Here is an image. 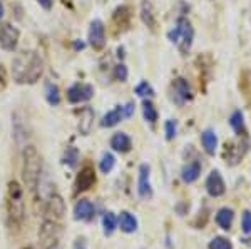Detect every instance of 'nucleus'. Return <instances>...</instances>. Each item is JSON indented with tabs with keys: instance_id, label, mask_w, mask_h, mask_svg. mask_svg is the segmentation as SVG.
I'll use <instances>...</instances> for the list:
<instances>
[{
	"instance_id": "1",
	"label": "nucleus",
	"mask_w": 251,
	"mask_h": 249,
	"mask_svg": "<svg viewBox=\"0 0 251 249\" xmlns=\"http://www.w3.org/2000/svg\"><path fill=\"white\" fill-rule=\"evenodd\" d=\"M14 74L17 82L36 84L44 74V60L37 52L22 54L14 60Z\"/></svg>"
},
{
	"instance_id": "2",
	"label": "nucleus",
	"mask_w": 251,
	"mask_h": 249,
	"mask_svg": "<svg viewBox=\"0 0 251 249\" xmlns=\"http://www.w3.org/2000/svg\"><path fill=\"white\" fill-rule=\"evenodd\" d=\"M24 166H22V177H24V183L27 186V189H36L37 184L40 179V172H42V159L37 152V149L34 146H27L24 149Z\"/></svg>"
},
{
	"instance_id": "3",
	"label": "nucleus",
	"mask_w": 251,
	"mask_h": 249,
	"mask_svg": "<svg viewBox=\"0 0 251 249\" xmlns=\"http://www.w3.org/2000/svg\"><path fill=\"white\" fill-rule=\"evenodd\" d=\"M167 37H169L171 42L179 45L181 54H188L189 49H191V45H193V37H195V30H193L191 22L184 17L178 18L176 27L167 33Z\"/></svg>"
},
{
	"instance_id": "4",
	"label": "nucleus",
	"mask_w": 251,
	"mask_h": 249,
	"mask_svg": "<svg viewBox=\"0 0 251 249\" xmlns=\"http://www.w3.org/2000/svg\"><path fill=\"white\" fill-rule=\"evenodd\" d=\"M60 229L59 224H55L54 221H45L44 224L40 226V231H39V239H40V244L44 249H51L54 248L57 244L60 237Z\"/></svg>"
},
{
	"instance_id": "5",
	"label": "nucleus",
	"mask_w": 251,
	"mask_h": 249,
	"mask_svg": "<svg viewBox=\"0 0 251 249\" xmlns=\"http://www.w3.org/2000/svg\"><path fill=\"white\" fill-rule=\"evenodd\" d=\"M18 37H20V33L15 27H12L10 24H0V47L3 50L12 52L17 47Z\"/></svg>"
},
{
	"instance_id": "6",
	"label": "nucleus",
	"mask_w": 251,
	"mask_h": 249,
	"mask_svg": "<svg viewBox=\"0 0 251 249\" xmlns=\"http://www.w3.org/2000/svg\"><path fill=\"white\" fill-rule=\"evenodd\" d=\"M94 96V87L89 84H74L67 90V99L71 104H81L87 102L89 99H92Z\"/></svg>"
},
{
	"instance_id": "7",
	"label": "nucleus",
	"mask_w": 251,
	"mask_h": 249,
	"mask_svg": "<svg viewBox=\"0 0 251 249\" xmlns=\"http://www.w3.org/2000/svg\"><path fill=\"white\" fill-rule=\"evenodd\" d=\"M89 44L92 45L96 50H101L106 45V27L102 20H92L89 29Z\"/></svg>"
},
{
	"instance_id": "8",
	"label": "nucleus",
	"mask_w": 251,
	"mask_h": 249,
	"mask_svg": "<svg viewBox=\"0 0 251 249\" xmlns=\"http://www.w3.org/2000/svg\"><path fill=\"white\" fill-rule=\"evenodd\" d=\"M206 191L209 192V196L213 198H219V196L224 194L226 191V184H224L221 174L218 171H211L206 179Z\"/></svg>"
},
{
	"instance_id": "9",
	"label": "nucleus",
	"mask_w": 251,
	"mask_h": 249,
	"mask_svg": "<svg viewBox=\"0 0 251 249\" xmlns=\"http://www.w3.org/2000/svg\"><path fill=\"white\" fill-rule=\"evenodd\" d=\"M149 166L147 164H141L139 167V183H138V192L143 199H151L153 198V189H151V183H149Z\"/></svg>"
},
{
	"instance_id": "10",
	"label": "nucleus",
	"mask_w": 251,
	"mask_h": 249,
	"mask_svg": "<svg viewBox=\"0 0 251 249\" xmlns=\"http://www.w3.org/2000/svg\"><path fill=\"white\" fill-rule=\"evenodd\" d=\"M96 183V172H94V167L90 166H86L84 169H81V172L77 174V179H75V191H87L94 186Z\"/></svg>"
},
{
	"instance_id": "11",
	"label": "nucleus",
	"mask_w": 251,
	"mask_h": 249,
	"mask_svg": "<svg viewBox=\"0 0 251 249\" xmlns=\"http://www.w3.org/2000/svg\"><path fill=\"white\" fill-rule=\"evenodd\" d=\"M173 94H174V100H176L178 104H184L186 100H189L193 97L188 81H184L182 77H178L176 81L173 82Z\"/></svg>"
},
{
	"instance_id": "12",
	"label": "nucleus",
	"mask_w": 251,
	"mask_h": 249,
	"mask_svg": "<svg viewBox=\"0 0 251 249\" xmlns=\"http://www.w3.org/2000/svg\"><path fill=\"white\" fill-rule=\"evenodd\" d=\"M111 147L116 152H129L132 147V141L126 132H116L111 139Z\"/></svg>"
},
{
	"instance_id": "13",
	"label": "nucleus",
	"mask_w": 251,
	"mask_h": 249,
	"mask_svg": "<svg viewBox=\"0 0 251 249\" xmlns=\"http://www.w3.org/2000/svg\"><path fill=\"white\" fill-rule=\"evenodd\" d=\"M94 214V206L87 199H81L77 201V204L74 207V217L77 221H89Z\"/></svg>"
},
{
	"instance_id": "14",
	"label": "nucleus",
	"mask_w": 251,
	"mask_h": 249,
	"mask_svg": "<svg viewBox=\"0 0 251 249\" xmlns=\"http://www.w3.org/2000/svg\"><path fill=\"white\" fill-rule=\"evenodd\" d=\"M94 124V111L90 107H84L79 116V132L82 135H89Z\"/></svg>"
},
{
	"instance_id": "15",
	"label": "nucleus",
	"mask_w": 251,
	"mask_h": 249,
	"mask_svg": "<svg viewBox=\"0 0 251 249\" xmlns=\"http://www.w3.org/2000/svg\"><path fill=\"white\" fill-rule=\"evenodd\" d=\"M7 211H9V216L12 217L15 222H22L24 219V202H22V198H9V202H7Z\"/></svg>"
},
{
	"instance_id": "16",
	"label": "nucleus",
	"mask_w": 251,
	"mask_h": 249,
	"mask_svg": "<svg viewBox=\"0 0 251 249\" xmlns=\"http://www.w3.org/2000/svg\"><path fill=\"white\" fill-rule=\"evenodd\" d=\"M64 213H66V202H64V199L59 194H52L47 204V214L54 216L55 219H60L64 216Z\"/></svg>"
},
{
	"instance_id": "17",
	"label": "nucleus",
	"mask_w": 251,
	"mask_h": 249,
	"mask_svg": "<svg viewBox=\"0 0 251 249\" xmlns=\"http://www.w3.org/2000/svg\"><path fill=\"white\" fill-rule=\"evenodd\" d=\"M141 20L151 30L156 29V14L153 9V3L147 2V0H143V3H141Z\"/></svg>"
},
{
	"instance_id": "18",
	"label": "nucleus",
	"mask_w": 251,
	"mask_h": 249,
	"mask_svg": "<svg viewBox=\"0 0 251 249\" xmlns=\"http://www.w3.org/2000/svg\"><path fill=\"white\" fill-rule=\"evenodd\" d=\"M199 174H201V164L197 161L186 164L184 167H182V171H181L182 181H184V183H188V184L195 183L197 177H199Z\"/></svg>"
},
{
	"instance_id": "19",
	"label": "nucleus",
	"mask_w": 251,
	"mask_h": 249,
	"mask_svg": "<svg viewBox=\"0 0 251 249\" xmlns=\"http://www.w3.org/2000/svg\"><path fill=\"white\" fill-rule=\"evenodd\" d=\"M201 142H203V147L206 150V154L209 156H215L216 147H218V137H216L215 131L213 129H206L201 134Z\"/></svg>"
},
{
	"instance_id": "20",
	"label": "nucleus",
	"mask_w": 251,
	"mask_h": 249,
	"mask_svg": "<svg viewBox=\"0 0 251 249\" xmlns=\"http://www.w3.org/2000/svg\"><path fill=\"white\" fill-rule=\"evenodd\" d=\"M233 219H234V213L231 209H228V207H223V209L218 211V214H216V222H218V226L224 231H228V229L231 228V224H233Z\"/></svg>"
},
{
	"instance_id": "21",
	"label": "nucleus",
	"mask_w": 251,
	"mask_h": 249,
	"mask_svg": "<svg viewBox=\"0 0 251 249\" xmlns=\"http://www.w3.org/2000/svg\"><path fill=\"white\" fill-rule=\"evenodd\" d=\"M123 117H124V116H123V107H116V109H112V111H109L108 114L102 117L101 126L102 127H114L116 124L121 122V119H123Z\"/></svg>"
},
{
	"instance_id": "22",
	"label": "nucleus",
	"mask_w": 251,
	"mask_h": 249,
	"mask_svg": "<svg viewBox=\"0 0 251 249\" xmlns=\"http://www.w3.org/2000/svg\"><path fill=\"white\" fill-rule=\"evenodd\" d=\"M119 226L124 232H134L136 229H138V221H136V217L132 216L131 213L124 211L119 216Z\"/></svg>"
},
{
	"instance_id": "23",
	"label": "nucleus",
	"mask_w": 251,
	"mask_h": 249,
	"mask_svg": "<svg viewBox=\"0 0 251 249\" xmlns=\"http://www.w3.org/2000/svg\"><path fill=\"white\" fill-rule=\"evenodd\" d=\"M114 24L119 25V27L126 29L129 25V18H131V10H129V7H117L116 10H114Z\"/></svg>"
},
{
	"instance_id": "24",
	"label": "nucleus",
	"mask_w": 251,
	"mask_h": 249,
	"mask_svg": "<svg viewBox=\"0 0 251 249\" xmlns=\"http://www.w3.org/2000/svg\"><path fill=\"white\" fill-rule=\"evenodd\" d=\"M230 126L233 127V131L236 132L238 135H241V132L245 131V117H243L241 111H234L230 117Z\"/></svg>"
},
{
	"instance_id": "25",
	"label": "nucleus",
	"mask_w": 251,
	"mask_h": 249,
	"mask_svg": "<svg viewBox=\"0 0 251 249\" xmlns=\"http://www.w3.org/2000/svg\"><path fill=\"white\" fill-rule=\"evenodd\" d=\"M143 116L144 119L151 124H154L156 120H158V111H156L154 104L151 102V100H144L143 102Z\"/></svg>"
},
{
	"instance_id": "26",
	"label": "nucleus",
	"mask_w": 251,
	"mask_h": 249,
	"mask_svg": "<svg viewBox=\"0 0 251 249\" xmlns=\"http://www.w3.org/2000/svg\"><path fill=\"white\" fill-rule=\"evenodd\" d=\"M45 97H47V102L51 105H57L60 102L59 87H57L55 84H47L45 85Z\"/></svg>"
},
{
	"instance_id": "27",
	"label": "nucleus",
	"mask_w": 251,
	"mask_h": 249,
	"mask_svg": "<svg viewBox=\"0 0 251 249\" xmlns=\"http://www.w3.org/2000/svg\"><path fill=\"white\" fill-rule=\"evenodd\" d=\"M114 164H116V159H114V156L111 152H106L104 156H102L101 159V164H99V167H101V171L104 172V174H108V172L112 171Z\"/></svg>"
},
{
	"instance_id": "28",
	"label": "nucleus",
	"mask_w": 251,
	"mask_h": 249,
	"mask_svg": "<svg viewBox=\"0 0 251 249\" xmlns=\"http://www.w3.org/2000/svg\"><path fill=\"white\" fill-rule=\"evenodd\" d=\"M102 224H104V232L108 236H111L116 229V217H114L112 213H106L104 217H102Z\"/></svg>"
},
{
	"instance_id": "29",
	"label": "nucleus",
	"mask_w": 251,
	"mask_h": 249,
	"mask_svg": "<svg viewBox=\"0 0 251 249\" xmlns=\"http://www.w3.org/2000/svg\"><path fill=\"white\" fill-rule=\"evenodd\" d=\"M64 162H66L69 167H75L79 162V150L75 147H69L66 150V156H64Z\"/></svg>"
},
{
	"instance_id": "30",
	"label": "nucleus",
	"mask_w": 251,
	"mask_h": 249,
	"mask_svg": "<svg viewBox=\"0 0 251 249\" xmlns=\"http://www.w3.org/2000/svg\"><path fill=\"white\" fill-rule=\"evenodd\" d=\"M209 249H233V244L226 237H215L209 243Z\"/></svg>"
},
{
	"instance_id": "31",
	"label": "nucleus",
	"mask_w": 251,
	"mask_h": 249,
	"mask_svg": "<svg viewBox=\"0 0 251 249\" xmlns=\"http://www.w3.org/2000/svg\"><path fill=\"white\" fill-rule=\"evenodd\" d=\"M134 92L138 94L139 97H151L154 94V90L149 84H147V82H141L139 85H136Z\"/></svg>"
},
{
	"instance_id": "32",
	"label": "nucleus",
	"mask_w": 251,
	"mask_h": 249,
	"mask_svg": "<svg viewBox=\"0 0 251 249\" xmlns=\"http://www.w3.org/2000/svg\"><path fill=\"white\" fill-rule=\"evenodd\" d=\"M127 67L124 66V64H117L116 67H114V77H116V81L119 82H126L127 81Z\"/></svg>"
},
{
	"instance_id": "33",
	"label": "nucleus",
	"mask_w": 251,
	"mask_h": 249,
	"mask_svg": "<svg viewBox=\"0 0 251 249\" xmlns=\"http://www.w3.org/2000/svg\"><path fill=\"white\" fill-rule=\"evenodd\" d=\"M164 132H166V139L167 141H173L174 137H176L178 134V126L174 120H166L164 124Z\"/></svg>"
},
{
	"instance_id": "34",
	"label": "nucleus",
	"mask_w": 251,
	"mask_h": 249,
	"mask_svg": "<svg viewBox=\"0 0 251 249\" xmlns=\"http://www.w3.org/2000/svg\"><path fill=\"white\" fill-rule=\"evenodd\" d=\"M241 228L245 234H250L251 232V211H246L243 214V221H241Z\"/></svg>"
},
{
	"instance_id": "35",
	"label": "nucleus",
	"mask_w": 251,
	"mask_h": 249,
	"mask_svg": "<svg viewBox=\"0 0 251 249\" xmlns=\"http://www.w3.org/2000/svg\"><path fill=\"white\" fill-rule=\"evenodd\" d=\"M9 198H22V189L18 186V183H15V181L9 184Z\"/></svg>"
},
{
	"instance_id": "36",
	"label": "nucleus",
	"mask_w": 251,
	"mask_h": 249,
	"mask_svg": "<svg viewBox=\"0 0 251 249\" xmlns=\"http://www.w3.org/2000/svg\"><path fill=\"white\" fill-rule=\"evenodd\" d=\"M7 84V70H5V66L0 64V89H3Z\"/></svg>"
},
{
	"instance_id": "37",
	"label": "nucleus",
	"mask_w": 251,
	"mask_h": 249,
	"mask_svg": "<svg viewBox=\"0 0 251 249\" xmlns=\"http://www.w3.org/2000/svg\"><path fill=\"white\" fill-rule=\"evenodd\" d=\"M132 114H134V104L132 102L126 104V107H123V116L124 117H131Z\"/></svg>"
},
{
	"instance_id": "38",
	"label": "nucleus",
	"mask_w": 251,
	"mask_h": 249,
	"mask_svg": "<svg viewBox=\"0 0 251 249\" xmlns=\"http://www.w3.org/2000/svg\"><path fill=\"white\" fill-rule=\"evenodd\" d=\"M39 3L44 7L45 10H49L52 7V3H54V0H39Z\"/></svg>"
},
{
	"instance_id": "39",
	"label": "nucleus",
	"mask_w": 251,
	"mask_h": 249,
	"mask_svg": "<svg viewBox=\"0 0 251 249\" xmlns=\"http://www.w3.org/2000/svg\"><path fill=\"white\" fill-rule=\"evenodd\" d=\"M3 14H5V9H3V3H2V0H0V18L3 17Z\"/></svg>"
},
{
	"instance_id": "40",
	"label": "nucleus",
	"mask_w": 251,
	"mask_h": 249,
	"mask_svg": "<svg viewBox=\"0 0 251 249\" xmlns=\"http://www.w3.org/2000/svg\"><path fill=\"white\" fill-rule=\"evenodd\" d=\"M74 47L79 50V49H84V44L82 42H74Z\"/></svg>"
},
{
	"instance_id": "41",
	"label": "nucleus",
	"mask_w": 251,
	"mask_h": 249,
	"mask_svg": "<svg viewBox=\"0 0 251 249\" xmlns=\"http://www.w3.org/2000/svg\"><path fill=\"white\" fill-rule=\"evenodd\" d=\"M25 249H34V248H25Z\"/></svg>"
}]
</instances>
